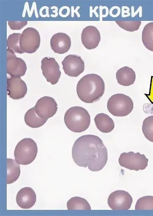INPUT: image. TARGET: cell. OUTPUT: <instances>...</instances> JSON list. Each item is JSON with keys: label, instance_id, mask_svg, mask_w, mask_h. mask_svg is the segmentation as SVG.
<instances>
[{"label": "cell", "instance_id": "1", "mask_svg": "<svg viewBox=\"0 0 153 216\" xmlns=\"http://www.w3.org/2000/svg\"><path fill=\"white\" fill-rule=\"evenodd\" d=\"M72 154L75 163L92 171L101 170L108 159L107 151L102 140L95 135L87 134L79 138L74 142Z\"/></svg>", "mask_w": 153, "mask_h": 216}, {"label": "cell", "instance_id": "2", "mask_svg": "<svg viewBox=\"0 0 153 216\" xmlns=\"http://www.w3.org/2000/svg\"><path fill=\"white\" fill-rule=\"evenodd\" d=\"M105 90L104 80L99 75L87 74L78 81L76 91L79 98L83 102L93 103L99 100L103 95Z\"/></svg>", "mask_w": 153, "mask_h": 216}, {"label": "cell", "instance_id": "3", "mask_svg": "<svg viewBox=\"0 0 153 216\" xmlns=\"http://www.w3.org/2000/svg\"><path fill=\"white\" fill-rule=\"evenodd\" d=\"M64 121L67 128L72 132L80 133L87 129L91 122V117L87 111L83 107L75 106L69 108L65 112Z\"/></svg>", "mask_w": 153, "mask_h": 216}, {"label": "cell", "instance_id": "4", "mask_svg": "<svg viewBox=\"0 0 153 216\" xmlns=\"http://www.w3.org/2000/svg\"><path fill=\"white\" fill-rule=\"evenodd\" d=\"M38 152L36 143L30 138L22 139L16 145L14 152L15 160L19 164L27 165L35 158Z\"/></svg>", "mask_w": 153, "mask_h": 216}, {"label": "cell", "instance_id": "5", "mask_svg": "<svg viewBox=\"0 0 153 216\" xmlns=\"http://www.w3.org/2000/svg\"><path fill=\"white\" fill-rule=\"evenodd\" d=\"M108 110L113 115L124 117L127 115L132 110L133 102L131 98L123 94H117L111 96L107 104Z\"/></svg>", "mask_w": 153, "mask_h": 216}, {"label": "cell", "instance_id": "6", "mask_svg": "<svg viewBox=\"0 0 153 216\" xmlns=\"http://www.w3.org/2000/svg\"><path fill=\"white\" fill-rule=\"evenodd\" d=\"M118 161L121 166L131 170L138 171L146 168L148 159L144 154L130 151L121 154Z\"/></svg>", "mask_w": 153, "mask_h": 216}, {"label": "cell", "instance_id": "7", "mask_svg": "<svg viewBox=\"0 0 153 216\" xmlns=\"http://www.w3.org/2000/svg\"><path fill=\"white\" fill-rule=\"evenodd\" d=\"M40 37L38 31L32 27L25 29L21 34L20 39V46L24 53L32 54L39 48Z\"/></svg>", "mask_w": 153, "mask_h": 216}, {"label": "cell", "instance_id": "8", "mask_svg": "<svg viewBox=\"0 0 153 216\" xmlns=\"http://www.w3.org/2000/svg\"><path fill=\"white\" fill-rule=\"evenodd\" d=\"M132 201L133 199L130 194L123 190H117L111 193L107 200L109 206L114 210H129Z\"/></svg>", "mask_w": 153, "mask_h": 216}, {"label": "cell", "instance_id": "9", "mask_svg": "<svg viewBox=\"0 0 153 216\" xmlns=\"http://www.w3.org/2000/svg\"><path fill=\"white\" fill-rule=\"evenodd\" d=\"M41 69L47 82L52 85L56 84L61 75L59 66L55 58L45 57L41 61Z\"/></svg>", "mask_w": 153, "mask_h": 216}, {"label": "cell", "instance_id": "10", "mask_svg": "<svg viewBox=\"0 0 153 216\" xmlns=\"http://www.w3.org/2000/svg\"><path fill=\"white\" fill-rule=\"evenodd\" d=\"M27 70L26 64L21 58L17 57L12 50L7 48V73L11 76H24Z\"/></svg>", "mask_w": 153, "mask_h": 216}, {"label": "cell", "instance_id": "11", "mask_svg": "<svg viewBox=\"0 0 153 216\" xmlns=\"http://www.w3.org/2000/svg\"><path fill=\"white\" fill-rule=\"evenodd\" d=\"M34 107L36 113L39 117L48 119L56 114L58 109V105L53 98L45 96L37 101Z\"/></svg>", "mask_w": 153, "mask_h": 216}, {"label": "cell", "instance_id": "12", "mask_svg": "<svg viewBox=\"0 0 153 216\" xmlns=\"http://www.w3.org/2000/svg\"><path fill=\"white\" fill-rule=\"evenodd\" d=\"M66 74L70 77H77L84 70V62L81 57L75 54L66 56L62 62Z\"/></svg>", "mask_w": 153, "mask_h": 216}, {"label": "cell", "instance_id": "13", "mask_svg": "<svg viewBox=\"0 0 153 216\" xmlns=\"http://www.w3.org/2000/svg\"><path fill=\"white\" fill-rule=\"evenodd\" d=\"M7 95L13 99H22L27 93L26 85L20 77L11 76L7 78Z\"/></svg>", "mask_w": 153, "mask_h": 216}, {"label": "cell", "instance_id": "14", "mask_svg": "<svg viewBox=\"0 0 153 216\" xmlns=\"http://www.w3.org/2000/svg\"><path fill=\"white\" fill-rule=\"evenodd\" d=\"M100 39V33L95 27L89 26L83 29L81 40L83 45L88 50L96 48L98 46Z\"/></svg>", "mask_w": 153, "mask_h": 216}, {"label": "cell", "instance_id": "15", "mask_svg": "<svg viewBox=\"0 0 153 216\" xmlns=\"http://www.w3.org/2000/svg\"><path fill=\"white\" fill-rule=\"evenodd\" d=\"M51 49L55 53L62 54L67 52L71 46L70 37L66 33L59 32L54 34L50 41Z\"/></svg>", "mask_w": 153, "mask_h": 216}, {"label": "cell", "instance_id": "16", "mask_svg": "<svg viewBox=\"0 0 153 216\" xmlns=\"http://www.w3.org/2000/svg\"><path fill=\"white\" fill-rule=\"evenodd\" d=\"M36 200V194L31 187H25L18 192L16 197L18 205L23 209H29L35 204Z\"/></svg>", "mask_w": 153, "mask_h": 216}, {"label": "cell", "instance_id": "17", "mask_svg": "<svg viewBox=\"0 0 153 216\" xmlns=\"http://www.w3.org/2000/svg\"><path fill=\"white\" fill-rule=\"evenodd\" d=\"M116 77L119 84L124 86H128L134 83L136 79V74L131 68L125 66L117 70Z\"/></svg>", "mask_w": 153, "mask_h": 216}, {"label": "cell", "instance_id": "18", "mask_svg": "<svg viewBox=\"0 0 153 216\" xmlns=\"http://www.w3.org/2000/svg\"><path fill=\"white\" fill-rule=\"evenodd\" d=\"M94 120L97 128L102 132H110L114 128L115 124L113 120L105 114L100 113L97 114Z\"/></svg>", "mask_w": 153, "mask_h": 216}, {"label": "cell", "instance_id": "19", "mask_svg": "<svg viewBox=\"0 0 153 216\" xmlns=\"http://www.w3.org/2000/svg\"><path fill=\"white\" fill-rule=\"evenodd\" d=\"M7 184L15 182L19 178L20 174L19 165L14 159L7 158Z\"/></svg>", "mask_w": 153, "mask_h": 216}, {"label": "cell", "instance_id": "20", "mask_svg": "<svg viewBox=\"0 0 153 216\" xmlns=\"http://www.w3.org/2000/svg\"><path fill=\"white\" fill-rule=\"evenodd\" d=\"M47 120L39 117L36 113L34 107L28 110L24 115L25 123L28 126L32 128L42 126Z\"/></svg>", "mask_w": 153, "mask_h": 216}, {"label": "cell", "instance_id": "21", "mask_svg": "<svg viewBox=\"0 0 153 216\" xmlns=\"http://www.w3.org/2000/svg\"><path fill=\"white\" fill-rule=\"evenodd\" d=\"M142 39L145 47L153 51V22H149L144 26L142 32Z\"/></svg>", "mask_w": 153, "mask_h": 216}, {"label": "cell", "instance_id": "22", "mask_svg": "<svg viewBox=\"0 0 153 216\" xmlns=\"http://www.w3.org/2000/svg\"><path fill=\"white\" fill-rule=\"evenodd\" d=\"M68 210H91L90 205L84 198L74 197L70 198L67 202Z\"/></svg>", "mask_w": 153, "mask_h": 216}, {"label": "cell", "instance_id": "23", "mask_svg": "<svg viewBox=\"0 0 153 216\" xmlns=\"http://www.w3.org/2000/svg\"><path fill=\"white\" fill-rule=\"evenodd\" d=\"M21 35L20 33H14L9 35L7 40V48L19 54L24 53L20 46Z\"/></svg>", "mask_w": 153, "mask_h": 216}, {"label": "cell", "instance_id": "24", "mask_svg": "<svg viewBox=\"0 0 153 216\" xmlns=\"http://www.w3.org/2000/svg\"><path fill=\"white\" fill-rule=\"evenodd\" d=\"M142 130L145 137L153 142V115L149 116L144 119Z\"/></svg>", "mask_w": 153, "mask_h": 216}, {"label": "cell", "instance_id": "25", "mask_svg": "<svg viewBox=\"0 0 153 216\" xmlns=\"http://www.w3.org/2000/svg\"><path fill=\"white\" fill-rule=\"evenodd\" d=\"M135 210H153V196H146L139 198L136 203Z\"/></svg>", "mask_w": 153, "mask_h": 216}, {"label": "cell", "instance_id": "26", "mask_svg": "<svg viewBox=\"0 0 153 216\" xmlns=\"http://www.w3.org/2000/svg\"><path fill=\"white\" fill-rule=\"evenodd\" d=\"M115 22L120 27L129 32L138 30L141 23V21H117Z\"/></svg>", "mask_w": 153, "mask_h": 216}, {"label": "cell", "instance_id": "27", "mask_svg": "<svg viewBox=\"0 0 153 216\" xmlns=\"http://www.w3.org/2000/svg\"><path fill=\"white\" fill-rule=\"evenodd\" d=\"M27 24V21H10L8 22V24L12 30H20Z\"/></svg>", "mask_w": 153, "mask_h": 216}, {"label": "cell", "instance_id": "28", "mask_svg": "<svg viewBox=\"0 0 153 216\" xmlns=\"http://www.w3.org/2000/svg\"><path fill=\"white\" fill-rule=\"evenodd\" d=\"M120 8L117 6H114L111 8L109 10V14L112 17H116L120 14Z\"/></svg>", "mask_w": 153, "mask_h": 216}, {"label": "cell", "instance_id": "29", "mask_svg": "<svg viewBox=\"0 0 153 216\" xmlns=\"http://www.w3.org/2000/svg\"><path fill=\"white\" fill-rule=\"evenodd\" d=\"M70 10L69 7L64 6L62 7L59 10V15L62 17H66L70 14Z\"/></svg>", "mask_w": 153, "mask_h": 216}, {"label": "cell", "instance_id": "30", "mask_svg": "<svg viewBox=\"0 0 153 216\" xmlns=\"http://www.w3.org/2000/svg\"><path fill=\"white\" fill-rule=\"evenodd\" d=\"M100 17H107L108 13L104 12H108V9L107 6H100Z\"/></svg>", "mask_w": 153, "mask_h": 216}]
</instances>
